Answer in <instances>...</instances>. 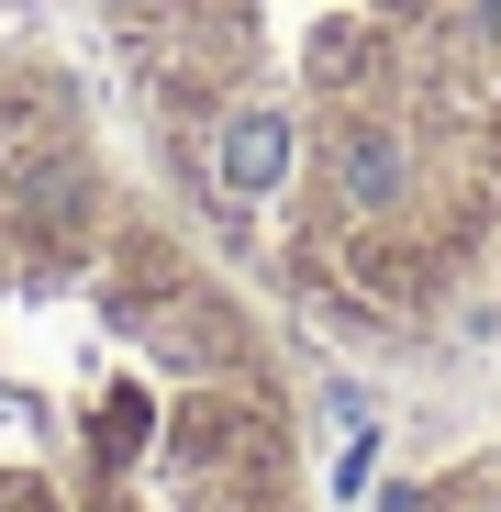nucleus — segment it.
Instances as JSON below:
<instances>
[{"mask_svg":"<svg viewBox=\"0 0 501 512\" xmlns=\"http://www.w3.org/2000/svg\"><path fill=\"white\" fill-rule=\"evenodd\" d=\"M134 123L245 279L424 334L501 245V0H90Z\"/></svg>","mask_w":501,"mask_h":512,"instance_id":"obj_1","label":"nucleus"},{"mask_svg":"<svg viewBox=\"0 0 501 512\" xmlns=\"http://www.w3.org/2000/svg\"><path fill=\"white\" fill-rule=\"evenodd\" d=\"M0 512H301L279 346L45 45L0 56Z\"/></svg>","mask_w":501,"mask_h":512,"instance_id":"obj_2","label":"nucleus"}]
</instances>
